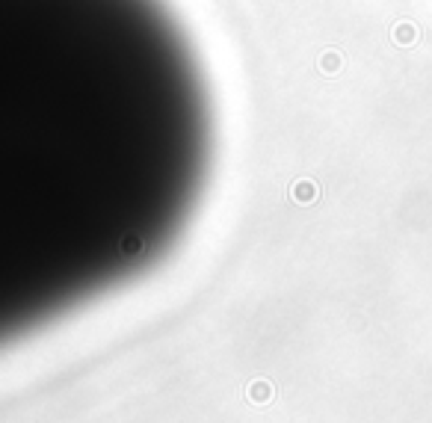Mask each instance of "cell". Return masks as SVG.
<instances>
[{"label":"cell","mask_w":432,"mask_h":423,"mask_svg":"<svg viewBox=\"0 0 432 423\" xmlns=\"http://www.w3.org/2000/svg\"><path fill=\"white\" fill-rule=\"evenodd\" d=\"M210 151L166 0H0V346L166 258Z\"/></svg>","instance_id":"cell-1"}]
</instances>
